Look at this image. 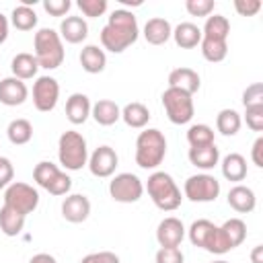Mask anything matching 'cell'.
Segmentation results:
<instances>
[{"label":"cell","instance_id":"obj_9","mask_svg":"<svg viewBox=\"0 0 263 263\" xmlns=\"http://www.w3.org/2000/svg\"><path fill=\"white\" fill-rule=\"evenodd\" d=\"M183 195L193 203L216 201V197L220 195V181L208 173L191 175L183 185Z\"/></svg>","mask_w":263,"mask_h":263},{"label":"cell","instance_id":"obj_33","mask_svg":"<svg viewBox=\"0 0 263 263\" xmlns=\"http://www.w3.org/2000/svg\"><path fill=\"white\" fill-rule=\"evenodd\" d=\"M242 125V117L238 111L234 109H222L218 115H216V129L222 134V136H236L238 129Z\"/></svg>","mask_w":263,"mask_h":263},{"label":"cell","instance_id":"obj_7","mask_svg":"<svg viewBox=\"0 0 263 263\" xmlns=\"http://www.w3.org/2000/svg\"><path fill=\"white\" fill-rule=\"evenodd\" d=\"M33 179L39 187H43L45 191H49L51 195H68L72 189V179L66 171H62L58 164L49 162V160H41L35 164L33 168Z\"/></svg>","mask_w":263,"mask_h":263},{"label":"cell","instance_id":"obj_5","mask_svg":"<svg viewBox=\"0 0 263 263\" xmlns=\"http://www.w3.org/2000/svg\"><path fill=\"white\" fill-rule=\"evenodd\" d=\"M58 158L66 171H80L88 162V146L80 132L68 129L58 140Z\"/></svg>","mask_w":263,"mask_h":263},{"label":"cell","instance_id":"obj_31","mask_svg":"<svg viewBox=\"0 0 263 263\" xmlns=\"http://www.w3.org/2000/svg\"><path fill=\"white\" fill-rule=\"evenodd\" d=\"M228 33H230V21L224 14H210L205 18L203 29H201V37H208V39H222V41H226Z\"/></svg>","mask_w":263,"mask_h":263},{"label":"cell","instance_id":"obj_47","mask_svg":"<svg viewBox=\"0 0 263 263\" xmlns=\"http://www.w3.org/2000/svg\"><path fill=\"white\" fill-rule=\"evenodd\" d=\"M8 29H10V21L0 12V45L8 39Z\"/></svg>","mask_w":263,"mask_h":263},{"label":"cell","instance_id":"obj_29","mask_svg":"<svg viewBox=\"0 0 263 263\" xmlns=\"http://www.w3.org/2000/svg\"><path fill=\"white\" fill-rule=\"evenodd\" d=\"M25 218L23 214H18L16 210L8 208V205H2L0 208V230L2 234L6 236H18L25 228Z\"/></svg>","mask_w":263,"mask_h":263},{"label":"cell","instance_id":"obj_3","mask_svg":"<svg viewBox=\"0 0 263 263\" xmlns=\"http://www.w3.org/2000/svg\"><path fill=\"white\" fill-rule=\"evenodd\" d=\"M152 199V203L162 212H175L181 205V189L177 187L175 179L164 171H154L144 187Z\"/></svg>","mask_w":263,"mask_h":263},{"label":"cell","instance_id":"obj_30","mask_svg":"<svg viewBox=\"0 0 263 263\" xmlns=\"http://www.w3.org/2000/svg\"><path fill=\"white\" fill-rule=\"evenodd\" d=\"M6 136H8V142L14 144V146H23V144H29L31 138H33V125L29 119L25 117H16L8 123L6 127Z\"/></svg>","mask_w":263,"mask_h":263},{"label":"cell","instance_id":"obj_41","mask_svg":"<svg viewBox=\"0 0 263 263\" xmlns=\"http://www.w3.org/2000/svg\"><path fill=\"white\" fill-rule=\"evenodd\" d=\"M245 121L253 132H263V105L245 107Z\"/></svg>","mask_w":263,"mask_h":263},{"label":"cell","instance_id":"obj_4","mask_svg":"<svg viewBox=\"0 0 263 263\" xmlns=\"http://www.w3.org/2000/svg\"><path fill=\"white\" fill-rule=\"evenodd\" d=\"M33 47H35V60L39 64V68H45V70H55L62 66L64 62V43H62V37L58 31L49 29V27H43L35 33V39H33Z\"/></svg>","mask_w":263,"mask_h":263},{"label":"cell","instance_id":"obj_28","mask_svg":"<svg viewBox=\"0 0 263 263\" xmlns=\"http://www.w3.org/2000/svg\"><path fill=\"white\" fill-rule=\"evenodd\" d=\"M218 228H220L226 245L230 247V251L236 249L238 245H242V240L247 238V224L240 218H230L224 224H220Z\"/></svg>","mask_w":263,"mask_h":263},{"label":"cell","instance_id":"obj_34","mask_svg":"<svg viewBox=\"0 0 263 263\" xmlns=\"http://www.w3.org/2000/svg\"><path fill=\"white\" fill-rule=\"evenodd\" d=\"M214 228H216L214 222H210V220H205V218H199V220H195V222L189 226L187 236H189V240H191L193 247L205 249V245H208V240H210Z\"/></svg>","mask_w":263,"mask_h":263},{"label":"cell","instance_id":"obj_35","mask_svg":"<svg viewBox=\"0 0 263 263\" xmlns=\"http://www.w3.org/2000/svg\"><path fill=\"white\" fill-rule=\"evenodd\" d=\"M199 47H201V55H203L208 62H212V64L222 62V60L226 58V53H228V43L222 41V39H208V37H201Z\"/></svg>","mask_w":263,"mask_h":263},{"label":"cell","instance_id":"obj_18","mask_svg":"<svg viewBox=\"0 0 263 263\" xmlns=\"http://www.w3.org/2000/svg\"><path fill=\"white\" fill-rule=\"evenodd\" d=\"M60 37L72 45L82 43L88 37V25L82 16H66L60 23Z\"/></svg>","mask_w":263,"mask_h":263},{"label":"cell","instance_id":"obj_27","mask_svg":"<svg viewBox=\"0 0 263 263\" xmlns=\"http://www.w3.org/2000/svg\"><path fill=\"white\" fill-rule=\"evenodd\" d=\"M121 119L125 121L127 127H134V129H144L150 121V111L144 103H127L123 109H121Z\"/></svg>","mask_w":263,"mask_h":263},{"label":"cell","instance_id":"obj_25","mask_svg":"<svg viewBox=\"0 0 263 263\" xmlns=\"http://www.w3.org/2000/svg\"><path fill=\"white\" fill-rule=\"evenodd\" d=\"M10 70H12V76L18 78V80H31L37 76V70H39V64L35 60L33 53H27V51H21L12 58L10 62Z\"/></svg>","mask_w":263,"mask_h":263},{"label":"cell","instance_id":"obj_48","mask_svg":"<svg viewBox=\"0 0 263 263\" xmlns=\"http://www.w3.org/2000/svg\"><path fill=\"white\" fill-rule=\"evenodd\" d=\"M29 263H58V259L53 255H49V253H37V255H33L29 259Z\"/></svg>","mask_w":263,"mask_h":263},{"label":"cell","instance_id":"obj_6","mask_svg":"<svg viewBox=\"0 0 263 263\" xmlns=\"http://www.w3.org/2000/svg\"><path fill=\"white\" fill-rule=\"evenodd\" d=\"M164 113L171 123L175 125H185L193 119L195 115V105H193V95L181 90V88H166L160 97Z\"/></svg>","mask_w":263,"mask_h":263},{"label":"cell","instance_id":"obj_15","mask_svg":"<svg viewBox=\"0 0 263 263\" xmlns=\"http://www.w3.org/2000/svg\"><path fill=\"white\" fill-rule=\"evenodd\" d=\"M29 88L23 80L14 76H6L0 80V103L6 107H18L27 101Z\"/></svg>","mask_w":263,"mask_h":263},{"label":"cell","instance_id":"obj_39","mask_svg":"<svg viewBox=\"0 0 263 263\" xmlns=\"http://www.w3.org/2000/svg\"><path fill=\"white\" fill-rule=\"evenodd\" d=\"M242 105L245 107H259V105H263V84L261 82H253V84H249L245 88Z\"/></svg>","mask_w":263,"mask_h":263},{"label":"cell","instance_id":"obj_12","mask_svg":"<svg viewBox=\"0 0 263 263\" xmlns=\"http://www.w3.org/2000/svg\"><path fill=\"white\" fill-rule=\"evenodd\" d=\"M117 164H119V156H117V152H115L111 146H107V144H105V146H99V148L88 156V162H86L90 175H95V177H99V179L111 177V175L115 173Z\"/></svg>","mask_w":263,"mask_h":263},{"label":"cell","instance_id":"obj_20","mask_svg":"<svg viewBox=\"0 0 263 263\" xmlns=\"http://www.w3.org/2000/svg\"><path fill=\"white\" fill-rule=\"evenodd\" d=\"M228 205L238 212V214H249L255 210L257 205V197H255V191L247 185H234L230 191H228Z\"/></svg>","mask_w":263,"mask_h":263},{"label":"cell","instance_id":"obj_38","mask_svg":"<svg viewBox=\"0 0 263 263\" xmlns=\"http://www.w3.org/2000/svg\"><path fill=\"white\" fill-rule=\"evenodd\" d=\"M185 8L191 16H210L216 8V2L214 0H187L185 2Z\"/></svg>","mask_w":263,"mask_h":263},{"label":"cell","instance_id":"obj_8","mask_svg":"<svg viewBox=\"0 0 263 263\" xmlns=\"http://www.w3.org/2000/svg\"><path fill=\"white\" fill-rule=\"evenodd\" d=\"M4 205L16 210L23 216L33 214L37 210V205H39V191L29 183L12 181L4 189Z\"/></svg>","mask_w":263,"mask_h":263},{"label":"cell","instance_id":"obj_26","mask_svg":"<svg viewBox=\"0 0 263 263\" xmlns=\"http://www.w3.org/2000/svg\"><path fill=\"white\" fill-rule=\"evenodd\" d=\"M222 166V175L226 181H232V183H238V181H245L247 177V160L242 154L238 152H230L222 158L220 162Z\"/></svg>","mask_w":263,"mask_h":263},{"label":"cell","instance_id":"obj_17","mask_svg":"<svg viewBox=\"0 0 263 263\" xmlns=\"http://www.w3.org/2000/svg\"><path fill=\"white\" fill-rule=\"evenodd\" d=\"M168 86L171 88H181V90H185L189 95H195L199 90V86H201V80H199V74L193 68L181 66V68L171 70V74H168Z\"/></svg>","mask_w":263,"mask_h":263},{"label":"cell","instance_id":"obj_1","mask_svg":"<svg viewBox=\"0 0 263 263\" xmlns=\"http://www.w3.org/2000/svg\"><path fill=\"white\" fill-rule=\"evenodd\" d=\"M138 37H140L138 18L132 10L125 8H115L109 14L107 25L101 29V45L111 53L125 51L129 45L138 41Z\"/></svg>","mask_w":263,"mask_h":263},{"label":"cell","instance_id":"obj_19","mask_svg":"<svg viewBox=\"0 0 263 263\" xmlns=\"http://www.w3.org/2000/svg\"><path fill=\"white\" fill-rule=\"evenodd\" d=\"M142 35H144V39L150 45H164L171 39V35H173V27H171V23L166 18L154 16V18H148L146 21Z\"/></svg>","mask_w":263,"mask_h":263},{"label":"cell","instance_id":"obj_36","mask_svg":"<svg viewBox=\"0 0 263 263\" xmlns=\"http://www.w3.org/2000/svg\"><path fill=\"white\" fill-rule=\"evenodd\" d=\"M187 142L189 148H201L214 144V129L208 123H193L187 129Z\"/></svg>","mask_w":263,"mask_h":263},{"label":"cell","instance_id":"obj_23","mask_svg":"<svg viewBox=\"0 0 263 263\" xmlns=\"http://www.w3.org/2000/svg\"><path fill=\"white\" fill-rule=\"evenodd\" d=\"M175 43L181 47V49H193L201 43V29L195 25V23H179L175 29H173V35Z\"/></svg>","mask_w":263,"mask_h":263},{"label":"cell","instance_id":"obj_14","mask_svg":"<svg viewBox=\"0 0 263 263\" xmlns=\"http://www.w3.org/2000/svg\"><path fill=\"white\" fill-rule=\"evenodd\" d=\"M62 216L70 224H80L90 216V199L82 193H72L62 201Z\"/></svg>","mask_w":263,"mask_h":263},{"label":"cell","instance_id":"obj_46","mask_svg":"<svg viewBox=\"0 0 263 263\" xmlns=\"http://www.w3.org/2000/svg\"><path fill=\"white\" fill-rule=\"evenodd\" d=\"M251 160L257 168H263V138L259 136L255 142H253V148H251Z\"/></svg>","mask_w":263,"mask_h":263},{"label":"cell","instance_id":"obj_37","mask_svg":"<svg viewBox=\"0 0 263 263\" xmlns=\"http://www.w3.org/2000/svg\"><path fill=\"white\" fill-rule=\"evenodd\" d=\"M76 6L80 8V12L88 18H97V16H103L109 8L107 0H78Z\"/></svg>","mask_w":263,"mask_h":263},{"label":"cell","instance_id":"obj_49","mask_svg":"<svg viewBox=\"0 0 263 263\" xmlns=\"http://www.w3.org/2000/svg\"><path fill=\"white\" fill-rule=\"evenodd\" d=\"M251 261H253V263H263V245L253 247V251H251Z\"/></svg>","mask_w":263,"mask_h":263},{"label":"cell","instance_id":"obj_11","mask_svg":"<svg viewBox=\"0 0 263 263\" xmlns=\"http://www.w3.org/2000/svg\"><path fill=\"white\" fill-rule=\"evenodd\" d=\"M60 99V82L53 76H37L33 82V105L41 113H49L55 109Z\"/></svg>","mask_w":263,"mask_h":263},{"label":"cell","instance_id":"obj_42","mask_svg":"<svg viewBox=\"0 0 263 263\" xmlns=\"http://www.w3.org/2000/svg\"><path fill=\"white\" fill-rule=\"evenodd\" d=\"M72 2L70 0H43V10L51 16H64L68 14Z\"/></svg>","mask_w":263,"mask_h":263},{"label":"cell","instance_id":"obj_44","mask_svg":"<svg viewBox=\"0 0 263 263\" xmlns=\"http://www.w3.org/2000/svg\"><path fill=\"white\" fill-rule=\"evenodd\" d=\"M261 0H236L234 2V8L240 16H255L259 10H261Z\"/></svg>","mask_w":263,"mask_h":263},{"label":"cell","instance_id":"obj_21","mask_svg":"<svg viewBox=\"0 0 263 263\" xmlns=\"http://www.w3.org/2000/svg\"><path fill=\"white\" fill-rule=\"evenodd\" d=\"M78 60H80L82 70L88 72V74H101V72L105 70V66H107L105 49L99 47V45H92V43H88V45L82 47Z\"/></svg>","mask_w":263,"mask_h":263},{"label":"cell","instance_id":"obj_16","mask_svg":"<svg viewBox=\"0 0 263 263\" xmlns=\"http://www.w3.org/2000/svg\"><path fill=\"white\" fill-rule=\"evenodd\" d=\"M92 103L84 92H72L66 101V117L72 125H82L90 117Z\"/></svg>","mask_w":263,"mask_h":263},{"label":"cell","instance_id":"obj_22","mask_svg":"<svg viewBox=\"0 0 263 263\" xmlns=\"http://www.w3.org/2000/svg\"><path fill=\"white\" fill-rule=\"evenodd\" d=\"M90 117H92L99 125L109 127V125H113V123H117V121L121 119V109H119V105H117L115 101H111V99H101V101H97V103L92 105Z\"/></svg>","mask_w":263,"mask_h":263},{"label":"cell","instance_id":"obj_50","mask_svg":"<svg viewBox=\"0 0 263 263\" xmlns=\"http://www.w3.org/2000/svg\"><path fill=\"white\" fill-rule=\"evenodd\" d=\"M212 263H228V261H224V259H218V261H212Z\"/></svg>","mask_w":263,"mask_h":263},{"label":"cell","instance_id":"obj_40","mask_svg":"<svg viewBox=\"0 0 263 263\" xmlns=\"http://www.w3.org/2000/svg\"><path fill=\"white\" fill-rule=\"evenodd\" d=\"M156 263H185V255L179 247H160L154 257Z\"/></svg>","mask_w":263,"mask_h":263},{"label":"cell","instance_id":"obj_10","mask_svg":"<svg viewBox=\"0 0 263 263\" xmlns=\"http://www.w3.org/2000/svg\"><path fill=\"white\" fill-rule=\"evenodd\" d=\"M109 195L119 203H136L144 195V183L134 173H119L109 181Z\"/></svg>","mask_w":263,"mask_h":263},{"label":"cell","instance_id":"obj_43","mask_svg":"<svg viewBox=\"0 0 263 263\" xmlns=\"http://www.w3.org/2000/svg\"><path fill=\"white\" fill-rule=\"evenodd\" d=\"M80 263H121V261L111 251H97V253H88L86 257H82Z\"/></svg>","mask_w":263,"mask_h":263},{"label":"cell","instance_id":"obj_45","mask_svg":"<svg viewBox=\"0 0 263 263\" xmlns=\"http://www.w3.org/2000/svg\"><path fill=\"white\" fill-rule=\"evenodd\" d=\"M14 179V166L10 162V158L0 156V189H6Z\"/></svg>","mask_w":263,"mask_h":263},{"label":"cell","instance_id":"obj_2","mask_svg":"<svg viewBox=\"0 0 263 263\" xmlns=\"http://www.w3.org/2000/svg\"><path fill=\"white\" fill-rule=\"evenodd\" d=\"M166 156V138L156 127H146L136 138V164L146 171H154Z\"/></svg>","mask_w":263,"mask_h":263},{"label":"cell","instance_id":"obj_24","mask_svg":"<svg viewBox=\"0 0 263 263\" xmlns=\"http://www.w3.org/2000/svg\"><path fill=\"white\" fill-rule=\"evenodd\" d=\"M187 158L193 166H197L201 171H210L220 162V150L216 148V144L201 146V148H189Z\"/></svg>","mask_w":263,"mask_h":263},{"label":"cell","instance_id":"obj_32","mask_svg":"<svg viewBox=\"0 0 263 263\" xmlns=\"http://www.w3.org/2000/svg\"><path fill=\"white\" fill-rule=\"evenodd\" d=\"M10 25L18 31H33L37 27V12L33 6L18 4L10 12Z\"/></svg>","mask_w":263,"mask_h":263},{"label":"cell","instance_id":"obj_13","mask_svg":"<svg viewBox=\"0 0 263 263\" xmlns=\"http://www.w3.org/2000/svg\"><path fill=\"white\" fill-rule=\"evenodd\" d=\"M185 234H187V228L175 216H168V218L160 220L158 226H156V240H158L160 247H179L183 242Z\"/></svg>","mask_w":263,"mask_h":263}]
</instances>
